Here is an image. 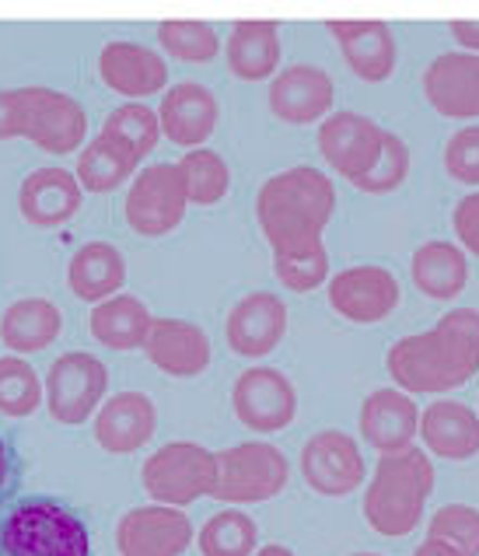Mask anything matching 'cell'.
I'll return each mask as SVG.
<instances>
[{
	"label": "cell",
	"mask_w": 479,
	"mask_h": 556,
	"mask_svg": "<svg viewBox=\"0 0 479 556\" xmlns=\"http://www.w3.org/2000/svg\"><path fill=\"white\" fill-rule=\"evenodd\" d=\"M143 354H148V361L157 371H165L172 378H197L211 368L214 346L203 326L189 319H172V315L168 319H157L154 315Z\"/></svg>",
	"instance_id": "20"
},
{
	"label": "cell",
	"mask_w": 479,
	"mask_h": 556,
	"mask_svg": "<svg viewBox=\"0 0 479 556\" xmlns=\"http://www.w3.org/2000/svg\"><path fill=\"white\" fill-rule=\"evenodd\" d=\"M46 406L56 424L77 427L91 420L109 392V368L102 357L88 351H67L50 364V375L42 381Z\"/></svg>",
	"instance_id": "8"
},
{
	"label": "cell",
	"mask_w": 479,
	"mask_h": 556,
	"mask_svg": "<svg viewBox=\"0 0 479 556\" xmlns=\"http://www.w3.org/2000/svg\"><path fill=\"white\" fill-rule=\"evenodd\" d=\"M85 189L71 168L46 165L28 172L18 186V211L36 228H63L81 211Z\"/></svg>",
	"instance_id": "21"
},
{
	"label": "cell",
	"mask_w": 479,
	"mask_h": 556,
	"mask_svg": "<svg viewBox=\"0 0 479 556\" xmlns=\"http://www.w3.org/2000/svg\"><path fill=\"white\" fill-rule=\"evenodd\" d=\"M444 168L462 186H479V126H462L444 144Z\"/></svg>",
	"instance_id": "40"
},
{
	"label": "cell",
	"mask_w": 479,
	"mask_h": 556,
	"mask_svg": "<svg viewBox=\"0 0 479 556\" xmlns=\"http://www.w3.org/2000/svg\"><path fill=\"white\" fill-rule=\"evenodd\" d=\"M151 323H154V315L137 294H116L109 301H99L88 319L91 337L102 346H109V351H119V354L143 351Z\"/></svg>",
	"instance_id": "30"
},
{
	"label": "cell",
	"mask_w": 479,
	"mask_h": 556,
	"mask_svg": "<svg viewBox=\"0 0 479 556\" xmlns=\"http://www.w3.org/2000/svg\"><path fill=\"white\" fill-rule=\"evenodd\" d=\"M42 400V378L25 357H0V413L4 417H31Z\"/></svg>",
	"instance_id": "36"
},
{
	"label": "cell",
	"mask_w": 479,
	"mask_h": 556,
	"mask_svg": "<svg viewBox=\"0 0 479 556\" xmlns=\"http://www.w3.org/2000/svg\"><path fill=\"white\" fill-rule=\"evenodd\" d=\"M332 214H337V186L315 165L283 168L255 193V217L274 256L318 249Z\"/></svg>",
	"instance_id": "2"
},
{
	"label": "cell",
	"mask_w": 479,
	"mask_h": 556,
	"mask_svg": "<svg viewBox=\"0 0 479 556\" xmlns=\"http://www.w3.org/2000/svg\"><path fill=\"white\" fill-rule=\"evenodd\" d=\"M126 283V260L113 242H88L71 256L67 288L81 301H109L123 291Z\"/></svg>",
	"instance_id": "28"
},
{
	"label": "cell",
	"mask_w": 479,
	"mask_h": 556,
	"mask_svg": "<svg viewBox=\"0 0 479 556\" xmlns=\"http://www.w3.org/2000/svg\"><path fill=\"white\" fill-rule=\"evenodd\" d=\"M25 116H28V88L0 91V140L25 137Z\"/></svg>",
	"instance_id": "43"
},
{
	"label": "cell",
	"mask_w": 479,
	"mask_h": 556,
	"mask_svg": "<svg viewBox=\"0 0 479 556\" xmlns=\"http://www.w3.org/2000/svg\"><path fill=\"white\" fill-rule=\"evenodd\" d=\"M381 137H386V126H378L371 116L340 109V113H329L323 126H318V154L326 157V165L337 176L354 182L375 165Z\"/></svg>",
	"instance_id": "14"
},
{
	"label": "cell",
	"mask_w": 479,
	"mask_h": 556,
	"mask_svg": "<svg viewBox=\"0 0 479 556\" xmlns=\"http://www.w3.org/2000/svg\"><path fill=\"white\" fill-rule=\"evenodd\" d=\"M357 424H361V438L381 455H389L413 444V438L420 431V409L413 403V395H406L395 386H386V389H375L361 403Z\"/></svg>",
	"instance_id": "24"
},
{
	"label": "cell",
	"mask_w": 479,
	"mask_h": 556,
	"mask_svg": "<svg viewBox=\"0 0 479 556\" xmlns=\"http://www.w3.org/2000/svg\"><path fill=\"white\" fill-rule=\"evenodd\" d=\"M231 409L249 431L277 434L298 417V389L283 371L269 364H252L231 386Z\"/></svg>",
	"instance_id": "9"
},
{
	"label": "cell",
	"mask_w": 479,
	"mask_h": 556,
	"mask_svg": "<svg viewBox=\"0 0 479 556\" xmlns=\"http://www.w3.org/2000/svg\"><path fill=\"white\" fill-rule=\"evenodd\" d=\"M0 556H91V529L74 504L28 494L0 515Z\"/></svg>",
	"instance_id": "4"
},
{
	"label": "cell",
	"mask_w": 479,
	"mask_h": 556,
	"mask_svg": "<svg viewBox=\"0 0 479 556\" xmlns=\"http://www.w3.org/2000/svg\"><path fill=\"white\" fill-rule=\"evenodd\" d=\"M427 539L452 546L458 556H479V507L444 504L427 521Z\"/></svg>",
	"instance_id": "37"
},
{
	"label": "cell",
	"mask_w": 479,
	"mask_h": 556,
	"mask_svg": "<svg viewBox=\"0 0 479 556\" xmlns=\"http://www.w3.org/2000/svg\"><path fill=\"white\" fill-rule=\"evenodd\" d=\"M354 556H381V553H354Z\"/></svg>",
	"instance_id": "47"
},
{
	"label": "cell",
	"mask_w": 479,
	"mask_h": 556,
	"mask_svg": "<svg viewBox=\"0 0 479 556\" xmlns=\"http://www.w3.org/2000/svg\"><path fill=\"white\" fill-rule=\"evenodd\" d=\"M337 105V85L315 63H291L269 81V113L291 126L326 119Z\"/></svg>",
	"instance_id": "15"
},
{
	"label": "cell",
	"mask_w": 479,
	"mask_h": 556,
	"mask_svg": "<svg viewBox=\"0 0 479 556\" xmlns=\"http://www.w3.org/2000/svg\"><path fill=\"white\" fill-rule=\"evenodd\" d=\"M182 176H186V189H189V203L197 206H214L228 197L231 189V168L228 162L211 148H197L186 151L179 157Z\"/></svg>",
	"instance_id": "34"
},
{
	"label": "cell",
	"mask_w": 479,
	"mask_h": 556,
	"mask_svg": "<svg viewBox=\"0 0 479 556\" xmlns=\"http://www.w3.org/2000/svg\"><path fill=\"white\" fill-rule=\"evenodd\" d=\"M399 301H403V291H399V280L386 266H346L329 277V305L346 323H381L399 308Z\"/></svg>",
	"instance_id": "12"
},
{
	"label": "cell",
	"mask_w": 479,
	"mask_h": 556,
	"mask_svg": "<svg viewBox=\"0 0 479 556\" xmlns=\"http://www.w3.org/2000/svg\"><path fill=\"white\" fill-rule=\"evenodd\" d=\"M274 274L287 291L305 294L329 283V252L326 245L298 252V256H274Z\"/></svg>",
	"instance_id": "39"
},
{
	"label": "cell",
	"mask_w": 479,
	"mask_h": 556,
	"mask_svg": "<svg viewBox=\"0 0 479 556\" xmlns=\"http://www.w3.org/2000/svg\"><path fill=\"white\" fill-rule=\"evenodd\" d=\"M22 472H25V463H22L18 444H14L11 434L0 431V515H4L8 507L18 501Z\"/></svg>",
	"instance_id": "41"
},
{
	"label": "cell",
	"mask_w": 479,
	"mask_h": 556,
	"mask_svg": "<svg viewBox=\"0 0 479 556\" xmlns=\"http://www.w3.org/2000/svg\"><path fill=\"white\" fill-rule=\"evenodd\" d=\"M157 431V406L148 392L126 389L109 395L94 413V441L109 455H134Z\"/></svg>",
	"instance_id": "18"
},
{
	"label": "cell",
	"mask_w": 479,
	"mask_h": 556,
	"mask_svg": "<svg viewBox=\"0 0 479 556\" xmlns=\"http://www.w3.org/2000/svg\"><path fill=\"white\" fill-rule=\"evenodd\" d=\"M413 556H458V553L452 546L438 543V539H424V543L413 549Z\"/></svg>",
	"instance_id": "45"
},
{
	"label": "cell",
	"mask_w": 479,
	"mask_h": 556,
	"mask_svg": "<svg viewBox=\"0 0 479 556\" xmlns=\"http://www.w3.org/2000/svg\"><path fill=\"white\" fill-rule=\"evenodd\" d=\"M217 455V486L214 501L220 504H263L274 501L291 480V463L269 441H242Z\"/></svg>",
	"instance_id": "6"
},
{
	"label": "cell",
	"mask_w": 479,
	"mask_h": 556,
	"mask_svg": "<svg viewBox=\"0 0 479 556\" xmlns=\"http://www.w3.org/2000/svg\"><path fill=\"white\" fill-rule=\"evenodd\" d=\"M406 176H409V148H406V140L399 137V134H392V130H386L375 165L367 168L361 179H354V189H361V193H371V197L395 193V189L406 182Z\"/></svg>",
	"instance_id": "38"
},
{
	"label": "cell",
	"mask_w": 479,
	"mask_h": 556,
	"mask_svg": "<svg viewBox=\"0 0 479 556\" xmlns=\"http://www.w3.org/2000/svg\"><path fill=\"white\" fill-rule=\"evenodd\" d=\"M427 102L449 119L479 116V56L476 53H441L424 71Z\"/></svg>",
	"instance_id": "22"
},
{
	"label": "cell",
	"mask_w": 479,
	"mask_h": 556,
	"mask_svg": "<svg viewBox=\"0 0 479 556\" xmlns=\"http://www.w3.org/2000/svg\"><path fill=\"white\" fill-rule=\"evenodd\" d=\"M280 25L260 22H235L225 42V56L235 77L242 81H274L280 71Z\"/></svg>",
	"instance_id": "26"
},
{
	"label": "cell",
	"mask_w": 479,
	"mask_h": 556,
	"mask_svg": "<svg viewBox=\"0 0 479 556\" xmlns=\"http://www.w3.org/2000/svg\"><path fill=\"white\" fill-rule=\"evenodd\" d=\"M197 529L186 511L165 504L130 507L116 526L119 556H182L193 546Z\"/></svg>",
	"instance_id": "11"
},
{
	"label": "cell",
	"mask_w": 479,
	"mask_h": 556,
	"mask_svg": "<svg viewBox=\"0 0 479 556\" xmlns=\"http://www.w3.org/2000/svg\"><path fill=\"white\" fill-rule=\"evenodd\" d=\"M140 483L154 504L189 507L203 497H214L217 486V455L197 441H168L140 469Z\"/></svg>",
	"instance_id": "5"
},
{
	"label": "cell",
	"mask_w": 479,
	"mask_h": 556,
	"mask_svg": "<svg viewBox=\"0 0 479 556\" xmlns=\"http://www.w3.org/2000/svg\"><path fill=\"white\" fill-rule=\"evenodd\" d=\"M452 228H455V238H458V249L479 256V189H476V193H466L455 203Z\"/></svg>",
	"instance_id": "42"
},
{
	"label": "cell",
	"mask_w": 479,
	"mask_h": 556,
	"mask_svg": "<svg viewBox=\"0 0 479 556\" xmlns=\"http://www.w3.org/2000/svg\"><path fill=\"white\" fill-rule=\"evenodd\" d=\"M220 109L217 94L200 81H179L165 88L162 102H157V123H162V137L186 151L203 148L211 134L217 130Z\"/></svg>",
	"instance_id": "17"
},
{
	"label": "cell",
	"mask_w": 479,
	"mask_h": 556,
	"mask_svg": "<svg viewBox=\"0 0 479 556\" xmlns=\"http://www.w3.org/2000/svg\"><path fill=\"white\" fill-rule=\"evenodd\" d=\"M361 444L346 431H318L301 448V476L323 497H346L364 486Z\"/></svg>",
	"instance_id": "13"
},
{
	"label": "cell",
	"mask_w": 479,
	"mask_h": 556,
	"mask_svg": "<svg viewBox=\"0 0 479 556\" xmlns=\"http://www.w3.org/2000/svg\"><path fill=\"white\" fill-rule=\"evenodd\" d=\"M197 546L203 556H252L260 549V526L242 507H225L203 521Z\"/></svg>",
	"instance_id": "33"
},
{
	"label": "cell",
	"mask_w": 479,
	"mask_h": 556,
	"mask_svg": "<svg viewBox=\"0 0 479 556\" xmlns=\"http://www.w3.org/2000/svg\"><path fill=\"white\" fill-rule=\"evenodd\" d=\"M186 211H189V189L179 162H157L140 168L123 203L126 225L140 238H162L175 231L182 225Z\"/></svg>",
	"instance_id": "7"
},
{
	"label": "cell",
	"mask_w": 479,
	"mask_h": 556,
	"mask_svg": "<svg viewBox=\"0 0 479 556\" xmlns=\"http://www.w3.org/2000/svg\"><path fill=\"white\" fill-rule=\"evenodd\" d=\"M386 368L406 395H434L466 386L479 371V312L449 308L434 329L392 343Z\"/></svg>",
	"instance_id": "1"
},
{
	"label": "cell",
	"mask_w": 479,
	"mask_h": 556,
	"mask_svg": "<svg viewBox=\"0 0 479 556\" xmlns=\"http://www.w3.org/2000/svg\"><path fill=\"white\" fill-rule=\"evenodd\" d=\"M99 74L102 85L126 94L130 102L148 99L168 88V63L157 50H148L143 42L134 39H113L102 46L99 53Z\"/></svg>",
	"instance_id": "19"
},
{
	"label": "cell",
	"mask_w": 479,
	"mask_h": 556,
	"mask_svg": "<svg viewBox=\"0 0 479 556\" xmlns=\"http://www.w3.org/2000/svg\"><path fill=\"white\" fill-rule=\"evenodd\" d=\"M434 494V463L417 444L378 458L364 486V518L378 535L403 539L420 526L424 507Z\"/></svg>",
	"instance_id": "3"
},
{
	"label": "cell",
	"mask_w": 479,
	"mask_h": 556,
	"mask_svg": "<svg viewBox=\"0 0 479 556\" xmlns=\"http://www.w3.org/2000/svg\"><path fill=\"white\" fill-rule=\"evenodd\" d=\"M228 346L238 357H266L274 354L287 337V301L274 291H252L225 319Z\"/></svg>",
	"instance_id": "16"
},
{
	"label": "cell",
	"mask_w": 479,
	"mask_h": 556,
	"mask_svg": "<svg viewBox=\"0 0 479 556\" xmlns=\"http://www.w3.org/2000/svg\"><path fill=\"white\" fill-rule=\"evenodd\" d=\"M452 39L462 46V53H476L479 56V18H455L449 22Z\"/></svg>",
	"instance_id": "44"
},
{
	"label": "cell",
	"mask_w": 479,
	"mask_h": 556,
	"mask_svg": "<svg viewBox=\"0 0 479 556\" xmlns=\"http://www.w3.org/2000/svg\"><path fill=\"white\" fill-rule=\"evenodd\" d=\"M134 172H137V162L130 154L94 134L85 144L81 157H77L74 176L81 182L85 193H113V189L134 179Z\"/></svg>",
	"instance_id": "32"
},
{
	"label": "cell",
	"mask_w": 479,
	"mask_h": 556,
	"mask_svg": "<svg viewBox=\"0 0 479 556\" xmlns=\"http://www.w3.org/2000/svg\"><path fill=\"white\" fill-rule=\"evenodd\" d=\"M252 556H294V549H287L280 543H269V546H260Z\"/></svg>",
	"instance_id": "46"
},
{
	"label": "cell",
	"mask_w": 479,
	"mask_h": 556,
	"mask_svg": "<svg viewBox=\"0 0 479 556\" xmlns=\"http://www.w3.org/2000/svg\"><path fill=\"white\" fill-rule=\"evenodd\" d=\"M25 137L46 154H74L85 148L88 137V113L85 105L67 91L31 85L28 88V116Z\"/></svg>",
	"instance_id": "10"
},
{
	"label": "cell",
	"mask_w": 479,
	"mask_h": 556,
	"mask_svg": "<svg viewBox=\"0 0 479 556\" xmlns=\"http://www.w3.org/2000/svg\"><path fill=\"white\" fill-rule=\"evenodd\" d=\"M329 36L340 42L343 60L350 63L361 81L381 85L389 81L395 63H399V46L389 22L367 18V22H326Z\"/></svg>",
	"instance_id": "23"
},
{
	"label": "cell",
	"mask_w": 479,
	"mask_h": 556,
	"mask_svg": "<svg viewBox=\"0 0 479 556\" xmlns=\"http://www.w3.org/2000/svg\"><path fill=\"white\" fill-rule=\"evenodd\" d=\"M430 455L466 463L479 455V413L458 400H434L420 409V431Z\"/></svg>",
	"instance_id": "25"
},
{
	"label": "cell",
	"mask_w": 479,
	"mask_h": 556,
	"mask_svg": "<svg viewBox=\"0 0 479 556\" xmlns=\"http://www.w3.org/2000/svg\"><path fill=\"white\" fill-rule=\"evenodd\" d=\"M109 144H116L119 151H126L140 165L148 157L157 140H162V123H157V109L151 105H140V102H126L119 109L105 116L102 123V134Z\"/></svg>",
	"instance_id": "31"
},
{
	"label": "cell",
	"mask_w": 479,
	"mask_h": 556,
	"mask_svg": "<svg viewBox=\"0 0 479 556\" xmlns=\"http://www.w3.org/2000/svg\"><path fill=\"white\" fill-rule=\"evenodd\" d=\"M162 50L182 63H211L220 53V36L211 22L197 18H168L157 25Z\"/></svg>",
	"instance_id": "35"
},
{
	"label": "cell",
	"mask_w": 479,
	"mask_h": 556,
	"mask_svg": "<svg viewBox=\"0 0 479 556\" xmlns=\"http://www.w3.org/2000/svg\"><path fill=\"white\" fill-rule=\"evenodd\" d=\"M409 277L417 291L434 301H455L469 283V256L452 242L430 238L409 260Z\"/></svg>",
	"instance_id": "29"
},
{
	"label": "cell",
	"mask_w": 479,
	"mask_h": 556,
	"mask_svg": "<svg viewBox=\"0 0 479 556\" xmlns=\"http://www.w3.org/2000/svg\"><path fill=\"white\" fill-rule=\"evenodd\" d=\"M63 332V312L50 298H18L0 315V343L11 354H39Z\"/></svg>",
	"instance_id": "27"
}]
</instances>
